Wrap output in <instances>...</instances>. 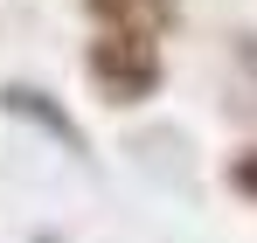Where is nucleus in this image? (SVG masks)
I'll use <instances>...</instances> for the list:
<instances>
[{
	"instance_id": "nucleus-1",
	"label": "nucleus",
	"mask_w": 257,
	"mask_h": 243,
	"mask_svg": "<svg viewBox=\"0 0 257 243\" xmlns=\"http://www.w3.org/2000/svg\"><path fill=\"white\" fill-rule=\"evenodd\" d=\"M84 77L104 104H146L167 83V56L160 35H132V28H97V42L84 49Z\"/></svg>"
},
{
	"instance_id": "nucleus-2",
	"label": "nucleus",
	"mask_w": 257,
	"mask_h": 243,
	"mask_svg": "<svg viewBox=\"0 0 257 243\" xmlns=\"http://www.w3.org/2000/svg\"><path fill=\"white\" fill-rule=\"evenodd\" d=\"M0 111H14V118H35L49 139H63L70 153H84V125L70 118V111H63L49 90H35V83H7V90H0Z\"/></svg>"
},
{
	"instance_id": "nucleus-3",
	"label": "nucleus",
	"mask_w": 257,
	"mask_h": 243,
	"mask_svg": "<svg viewBox=\"0 0 257 243\" xmlns=\"http://www.w3.org/2000/svg\"><path fill=\"white\" fill-rule=\"evenodd\" d=\"M97 28H132V35H167L181 21V0H84Z\"/></svg>"
},
{
	"instance_id": "nucleus-4",
	"label": "nucleus",
	"mask_w": 257,
	"mask_h": 243,
	"mask_svg": "<svg viewBox=\"0 0 257 243\" xmlns=\"http://www.w3.org/2000/svg\"><path fill=\"white\" fill-rule=\"evenodd\" d=\"M229 188H236V195H250V202H257V146H250V153H236V160H229Z\"/></svg>"
}]
</instances>
